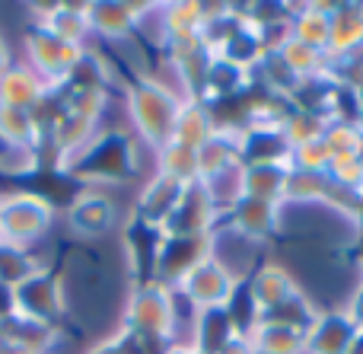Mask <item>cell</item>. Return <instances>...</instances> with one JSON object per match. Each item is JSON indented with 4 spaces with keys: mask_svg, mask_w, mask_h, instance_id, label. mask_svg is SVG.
<instances>
[{
    "mask_svg": "<svg viewBox=\"0 0 363 354\" xmlns=\"http://www.w3.org/2000/svg\"><path fill=\"white\" fill-rule=\"evenodd\" d=\"M182 102H185V96H179L172 87L160 83L157 77H140L128 89V115H131L134 131L140 134V140L147 147L160 150L163 144L172 140Z\"/></svg>",
    "mask_w": 363,
    "mask_h": 354,
    "instance_id": "1",
    "label": "cell"
},
{
    "mask_svg": "<svg viewBox=\"0 0 363 354\" xmlns=\"http://www.w3.org/2000/svg\"><path fill=\"white\" fill-rule=\"evenodd\" d=\"M125 326L144 338L176 345L179 332V297L160 281H140L125 304Z\"/></svg>",
    "mask_w": 363,
    "mask_h": 354,
    "instance_id": "2",
    "label": "cell"
},
{
    "mask_svg": "<svg viewBox=\"0 0 363 354\" xmlns=\"http://www.w3.org/2000/svg\"><path fill=\"white\" fill-rule=\"evenodd\" d=\"M70 166H77V176L83 179H125L134 172L138 157H134V144L125 134H102L93 138V144L70 160Z\"/></svg>",
    "mask_w": 363,
    "mask_h": 354,
    "instance_id": "3",
    "label": "cell"
},
{
    "mask_svg": "<svg viewBox=\"0 0 363 354\" xmlns=\"http://www.w3.org/2000/svg\"><path fill=\"white\" fill-rule=\"evenodd\" d=\"M236 281H239L236 275H233L230 268L217 259V255H211V259H204L201 265H194L191 272H188L185 278L172 287V291H176L185 304H191L194 310L201 313V310L223 306L226 300H230Z\"/></svg>",
    "mask_w": 363,
    "mask_h": 354,
    "instance_id": "4",
    "label": "cell"
},
{
    "mask_svg": "<svg viewBox=\"0 0 363 354\" xmlns=\"http://www.w3.org/2000/svg\"><path fill=\"white\" fill-rule=\"evenodd\" d=\"M51 223V204L42 195L0 198V236L6 246H23L42 236Z\"/></svg>",
    "mask_w": 363,
    "mask_h": 354,
    "instance_id": "5",
    "label": "cell"
},
{
    "mask_svg": "<svg viewBox=\"0 0 363 354\" xmlns=\"http://www.w3.org/2000/svg\"><path fill=\"white\" fill-rule=\"evenodd\" d=\"M213 255V233H198V236H166L163 249L157 259V272L153 281L166 287H176L194 265Z\"/></svg>",
    "mask_w": 363,
    "mask_h": 354,
    "instance_id": "6",
    "label": "cell"
},
{
    "mask_svg": "<svg viewBox=\"0 0 363 354\" xmlns=\"http://www.w3.org/2000/svg\"><path fill=\"white\" fill-rule=\"evenodd\" d=\"M284 204L281 201H264V198H239L233 204V211L226 217H220V223L230 230H236L239 236L252 243H262L268 236H274L281 230Z\"/></svg>",
    "mask_w": 363,
    "mask_h": 354,
    "instance_id": "7",
    "label": "cell"
},
{
    "mask_svg": "<svg viewBox=\"0 0 363 354\" xmlns=\"http://www.w3.org/2000/svg\"><path fill=\"white\" fill-rule=\"evenodd\" d=\"M220 223V214L213 211L211 198L204 195L201 182L188 185V192L182 195L169 217L163 221L166 236H198V233H213V227Z\"/></svg>",
    "mask_w": 363,
    "mask_h": 354,
    "instance_id": "8",
    "label": "cell"
},
{
    "mask_svg": "<svg viewBox=\"0 0 363 354\" xmlns=\"http://www.w3.org/2000/svg\"><path fill=\"white\" fill-rule=\"evenodd\" d=\"M13 294H16V313H23L29 319H42V323H51L64 306L61 284L55 278H48V272L29 275L19 287H13Z\"/></svg>",
    "mask_w": 363,
    "mask_h": 354,
    "instance_id": "9",
    "label": "cell"
},
{
    "mask_svg": "<svg viewBox=\"0 0 363 354\" xmlns=\"http://www.w3.org/2000/svg\"><path fill=\"white\" fill-rule=\"evenodd\" d=\"M357 323L341 310H322L313 329L306 332V354H347L354 336H357Z\"/></svg>",
    "mask_w": 363,
    "mask_h": 354,
    "instance_id": "10",
    "label": "cell"
},
{
    "mask_svg": "<svg viewBox=\"0 0 363 354\" xmlns=\"http://www.w3.org/2000/svg\"><path fill=\"white\" fill-rule=\"evenodd\" d=\"M245 281H249V291H252V297H255V304L262 313L281 306L284 300H290L296 291H300L294 275H290L281 262H258V265L245 275Z\"/></svg>",
    "mask_w": 363,
    "mask_h": 354,
    "instance_id": "11",
    "label": "cell"
},
{
    "mask_svg": "<svg viewBox=\"0 0 363 354\" xmlns=\"http://www.w3.org/2000/svg\"><path fill=\"white\" fill-rule=\"evenodd\" d=\"M185 192H188L185 182L163 176V172H153L150 182L144 185V192H140V198H138V214H134V217L163 227V221L172 214V211H176V204L182 201V195H185Z\"/></svg>",
    "mask_w": 363,
    "mask_h": 354,
    "instance_id": "12",
    "label": "cell"
},
{
    "mask_svg": "<svg viewBox=\"0 0 363 354\" xmlns=\"http://www.w3.org/2000/svg\"><path fill=\"white\" fill-rule=\"evenodd\" d=\"M48 89H51V83H45L29 64L26 67H6L0 74V106L32 112L45 99Z\"/></svg>",
    "mask_w": 363,
    "mask_h": 354,
    "instance_id": "13",
    "label": "cell"
},
{
    "mask_svg": "<svg viewBox=\"0 0 363 354\" xmlns=\"http://www.w3.org/2000/svg\"><path fill=\"white\" fill-rule=\"evenodd\" d=\"M363 51V4H335L328 57H351Z\"/></svg>",
    "mask_w": 363,
    "mask_h": 354,
    "instance_id": "14",
    "label": "cell"
},
{
    "mask_svg": "<svg viewBox=\"0 0 363 354\" xmlns=\"http://www.w3.org/2000/svg\"><path fill=\"white\" fill-rule=\"evenodd\" d=\"M242 166L255 163H290V144L281 128H245L239 138Z\"/></svg>",
    "mask_w": 363,
    "mask_h": 354,
    "instance_id": "15",
    "label": "cell"
},
{
    "mask_svg": "<svg viewBox=\"0 0 363 354\" xmlns=\"http://www.w3.org/2000/svg\"><path fill=\"white\" fill-rule=\"evenodd\" d=\"M150 10L144 4H89L86 19L89 29L102 32L106 38H128L140 26V16Z\"/></svg>",
    "mask_w": 363,
    "mask_h": 354,
    "instance_id": "16",
    "label": "cell"
},
{
    "mask_svg": "<svg viewBox=\"0 0 363 354\" xmlns=\"http://www.w3.org/2000/svg\"><path fill=\"white\" fill-rule=\"evenodd\" d=\"M332 10L335 4H303L294 6V19H290V32L296 42L319 48L328 55V32H332Z\"/></svg>",
    "mask_w": 363,
    "mask_h": 354,
    "instance_id": "17",
    "label": "cell"
},
{
    "mask_svg": "<svg viewBox=\"0 0 363 354\" xmlns=\"http://www.w3.org/2000/svg\"><path fill=\"white\" fill-rule=\"evenodd\" d=\"M236 338L230 316H226L223 306H213V310H201L194 316V332H191V351L198 354H220L226 345Z\"/></svg>",
    "mask_w": 363,
    "mask_h": 354,
    "instance_id": "18",
    "label": "cell"
},
{
    "mask_svg": "<svg viewBox=\"0 0 363 354\" xmlns=\"http://www.w3.org/2000/svg\"><path fill=\"white\" fill-rule=\"evenodd\" d=\"M70 227L83 236H102L115 223V204L106 195H80L70 201Z\"/></svg>",
    "mask_w": 363,
    "mask_h": 354,
    "instance_id": "19",
    "label": "cell"
},
{
    "mask_svg": "<svg viewBox=\"0 0 363 354\" xmlns=\"http://www.w3.org/2000/svg\"><path fill=\"white\" fill-rule=\"evenodd\" d=\"M294 163H255L242 166V198H264V201H281L287 172Z\"/></svg>",
    "mask_w": 363,
    "mask_h": 354,
    "instance_id": "20",
    "label": "cell"
},
{
    "mask_svg": "<svg viewBox=\"0 0 363 354\" xmlns=\"http://www.w3.org/2000/svg\"><path fill=\"white\" fill-rule=\"evenodd\" d=\"M211 138H213L211 112H207V106H204L201 99L188 96V99L182 102V112H179V118H176V131H172V140H176V144L191 147V150H198V147H204Z\"/></svg>",
    "mask_w": 363,
    "mask_h": 354,
    "instance_id": "21",
    "label": "cell"
},
{
    "mask_svg": "<svg viewBox=\"0 0 363 354\" xmlns=\"http://www.w3.org/2000/svg\"><path fill=\"white\" fill-rule=\"evenodd\" d=\"M239 138L242 134H213L204 147H198V182H207L217 172L242 163L239 160Z\"/></svg>",
    "mask_w": 363,
    "mask_h": 354,
    "instance_id": "22",
    "label": "cell"
},
{
    "mask_svg": "<svg viewBox=\"0 0 363 354\" xmlns=\"http://www.w3.org/2000/svg\"><path fill=\"white\" fill-rule=\"evenodd\" d=\"M319 306L313 304V300L306 297L303 291H296L290 300H284L281 306H274V310L262 313V319H258V326H281V329H294V332H309L313 329V323L319 319Z\"/></svg>",
    "mask_w": 363,
    "mask_h": 354,
    "instance_id": "23",
    "label": "cell"
},
{
    "mask_svg": "<svg viewBox=\"0 0 363 354\" xmlns=\"http://www.w3.org/2000/svg\"><path fill=\"white\" fill-rule=\"evenodd\" d=\"M277 55L284 57V64L290 67V74L296 77V80H319V77H328V67H332V57L325 55V51L319 48H309V45L296 42V38H290L287 45H284Z\"/></svg>",
    "mask_w": 363,
    "mask_h": 354,
    "instance_id": "24",
    "label": "cell"
},
{
    "mask_svg": "<svg viewBox=\"0 0 363 354\" xmlns=\"http://www.w3.org/2000/svg\"><path fill=\"white\" fill-rule=\"evenodd\" d=\"M157 172H163V176H169V179H179V182H185V185H194L198 182V150L169 140V144H163L157 150Z\"/></svg>",
    "mask_w": 363,
    "mask_h": 354,
    "instance_id": "25",
    "label": "cell"
},
{
    "mask_svg": "<svg viewBox=\"0 0 363 354\" xmlns=\"http://www.w3.org/2000/svg\"><path fill=\"white\" fill-rule=\"evenodd\" d=\"M223 310H226V316H230V323H233V329H236V336L249 338L252 332L258 329L262 310H258V304H255V297H252L249 281H245V278L236 281V287H233L230 300L223 304Z\"/></svg>",
    "mask_w": 363,
    "mask_h": 354,
    "instance_id": "26",
    "label": "cell"
},
{
    "mask_svg": "<svg viewBox=\"0 0 363 354\" xmlns=\"http://www.w3.org/2000/svg\"><path fill=\"white\" fill-rule=\"evenodd\" d=\"M249 342L255 354H306V332L281 329V326H258Z\"/></svg>",
    "mask_w": 363,
    "mask_h": 354,
    "instance_id": "27",
    "label": "cell"
},
{
    "mask_svg": "<svg viewBox=\"0 0 363 354\" xmlns=\"http://www.w3.org/2000/svg\"><path fill=\"white\" fill-rule=\"evenodd\" d=\"M325 125H328V121L319 118V115L303 112V109H294V112L287 115V121L281 125L284 138H287V144H290V153H294L296 147H303V144L319 140L322 134H325Z\"/></svg>",
    "mask_w": 363,
    "mask_h": 354,
    "instance_id": "28",
    "label": "cell"
},
{
    "mask_svg": "<svg viewBox=\"0 0 363 354\" xmlns=\"http://www.w3.org/2000/svg\"><path fill=\"white\" fill-rule=\"evenodd\" d=\"M322 140H325L332 160L360 157V150H363V134H360V128L354 125V121H328Z\"/></svg>",
    "mask_w": 363,
    "mask_h": 354,
    "instance_id": "29",
    "label": "cell"
},
{
    "mask_svg": "<svg viewBox=\"0 0 363 354\" xmlns=\"http://www.w3.org/2000/svg\"><path fill=\"white\" fill-rule=\"evenodd\" d=\"M328 179H332L341 192H347V195H360V189H363V160L360 157L332 160V166H328Z\"/></svg>",
    "mask_w": 363,
    "mask_h": 354,
    "instance_id": "30",
    "label": "cell"
},
{
    "mask_svg": "<svg viewBox=\"0 0 363 354\" xmlns=\"http://www.w3.org/2000/svg\"><path fill=\"white\" fill-rule=\"evenodd\" d=\"M290 163L294 170H306V172H328L332 166V153H328L325 140H313V144H303L290 153Z\"/></svg>",
    "mask_w": 363,
    "mask_h": 354,
    "instance_id": "31",
    "label": "cell"
},
{
    "mask_svg": "<svg viewBox=\"0 0 363 354\" xmlns=\"http://www.w3.org/2000/svg\"><path fill=\"white\" fill-rule=\"evenodd\" d=\"M345 313L354 319V323H357V329H363V278H360V284L354 287V294H351V300H347Z\"/></svg>",
    "mask_w": 363,
    "mask_h": 354,
    "instance_id": "32",
    "label": "cell"
},
{
    "mask_svg": "<svg viewBox=\"0 0 363 354\" xmlns=\"http://www.w3.org/2000/svg\"><path fill=\"white\" fill-rule=\"evenodd\" d=\"M220 354H255V348H252V342H249V338L236 336V338H233V342L226 345V348L220 351Z\"/></svg>",
    "mask_w": 363,
    "mask_h": 354,
    "instance_id": "33",
    "label": "cell"
},
{
    "mask_svg": "<svg viewBox=\"0 0 363 354\" xmlns=\"http://www.w3.org/2000/svg\"><path fill=\"white\" fill-rule=\"evenodd\" d=\"M86 354H118V348H115V342L112 338H106L102 345H96V348H89Z\"/></svg>",
    "mask_w": 363,
    "mask_h": 354,
    "instance_id": "34",
    "label": "cell"
},
{
    "mask_svg": "<svg viewBox=\"0 0 363 354\" xmlns=\"http://www.w3.org/2000/svg\"><path fill=\"white\" fill-rule=\"evenodd\" d=\"M347 354H363V329L354 336V342H351V348H347Z\"/></svg>",
    "mask_w": 363,
    "mask_h": 354,
    "instance_id": "35",
    "label": "cell"
},
{
    "mask_svg": "<svg viewBox=\"0 0 363 354\" xmlns=\"http://www.w3.org/2000/svg\"><path fill=\"white\" fill-rule=\"evenodd\" d=\"M6 70V48H4V38H0V74Z\"/></svg>",
    "mask_w": 363,
    "mask_h": 354,
    "instance_id": "36",
    "label": "cell"
},
{
    "mask_svg": "<svg viewBox=\"0 0 363 354\" xmlns=\"http://www.w3.org/2000/svg\"><path fill=\"white\" fill-rule=\"evenodd\" d=\"M360 198H363V189H360Z\"/></svg>",
    "mask_w": 363,
    "mask_h": 354,
    "instance_id": "37",
    "label": "cell"
},
{
    "mask_svg": "<svg viewBox=\"0 0 363 354\" xmlns=\"http://www.w3.org/2000/svg\"><path fill=\"white\" fill-rule=\"evenodd\" d=\"M360 160H363V150H360Z\"/></svg>",
    "mask_w": 363,
    "mask_h": 354,
    "instance_id": "38",
    "label": "cell"
}]
</instances>
